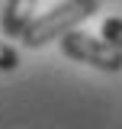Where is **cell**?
<instances>
[{
  "label": "cell",
  "mask_w": 122,
  "mask_h": 129,
  "mask_svg": "<svg viewBox=\"0 0 122 129\" xmlns=\"http://www.w3.org/2000/svg\"><path fill=\"white\" fill-rule=\"evenodd\" d=\"M96 10H100V0H64L55 10H48L42 16H32L19 39L29 48H39V45H45V42H51V39H61L68 29H74L77 23L90 19Z\"/></svg>",
  "instance_id": "cell-1"
},
{
  "label": "cell",
  "mask_w": 122,
  "mask_h": 129,
  "mask_svg": "<svg viewBox=\"0 0 122 129\" xmlns=\"http://www.w3.org/2000/svg\"><path fill=\"white\" fill-rule=\"evenodd\" d=\"M61 52L68 58H77L84 64H93L100 71H122V52L106 39H96L90 32L68 29L61 36Z\"/></svg>",
  "instance_id": "cell-2"
},
{
  "label": "cell",
  "mask_w": 122,
  "mask_h": 129,
  "mask_svg": "<svg viewBox=\"0 0 122 129\" xmlns=\"http://www.w3.org/2000/svg\"><path fill=\"white\" fill-rule=\"evenodd\" d=\"M35 3L39 0H7L3 13H0V29L10 39H19L23 29L29 26V19L35 16Z\"/></svg>",
  "instance_id": "cell-3"
},
{
  "label": "cell",
  "mask_w": 122,
  "mask_h": 129,
  "mask_svg": "<svg viewBox=\"0 0 122 129\" xmlns=\"http://www.w3.org/2000/svg\"><path fill=\"white\" fill-rule=\"evenodd\" d=\"M103 39L112 42V45L122 52V19H106V23H103Z\"/></svg>",
  "instance_id": "cell-4"
},
{
  "label": "cell",
  "mask_w": 122,
  "mask_h": 129,
  "mask_svg": "<svg viewBox=\"0 0 122 129\" xmlns=\"http://www.w3.org/2000/svg\"><path fill=\"white\" fill-rule=\"evenodd\" d=\"M16 64H19V55H16L7 42H0V71H13Z\"/></svg>",
  "instance_id": "cell-5"
}]
</instances>
